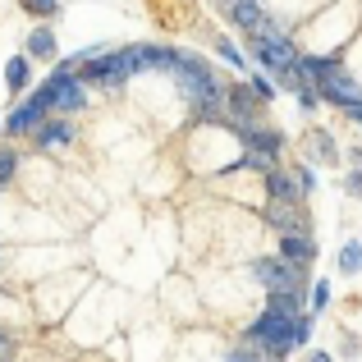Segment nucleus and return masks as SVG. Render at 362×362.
I'll return each instance as SVG.
<instances>
[{
    "label": "nucleus",
    "instance_id": "nucleus-1",
    "mask_svg": "<svg viewBox=\"0 0 362 362\" xmlns=\"http://www.w3.org/2000/svg\"><path fill=\"white\" fill-rule=\"evenodd\" d=\"M37 92H42V97H46V106H51V110H60V115H74V110H83V106H88L83 78L69 69V64H64V69H55V74H51V78H46Z\"/></svg>",
    "mask_w": 362,
    "mask_h": 362
},
{
    "label": "nucleus",
    "instance_id": "nucleus-2",
    "mask_svg": "<svg viewBox=\"0 0 362 362\" xmlns=\"http://www.w3.org/2000/svg\"><path fill=\"white\" fill-rule=\"evenodd\" d=\"M293 321L298 317H280V312H262V317L247 326V344L271 349V354H284L293 349Z\"/></svg>",
    "mask_w": 362,
    "mask_h": 362
},
{
    "label": "nucleus",
    "instance_id": "nucleus-3",
    "mask_svg": "<svg viewBox=\"0 0 362 362\" xmlns=\"http://www.w3.org/2000/svg\"><path fill=\"white\" fill-rule=\"evenodd\" d=\"M252 275L266 284V293H303V271L289 262L266 257V262H252Z\"/></svg>",
    "mask_w": 362,
    "mask_h": 362
},
{
    "label": "nucleus",
    "instance_id": "nucleus-4",
    "mask_svg": "<svg viewBox=\"0 0 362 362\" xmlns=\"http://www.w3.org/2000/svg\"><path fill=\"white\" fill-rule=\"evenodd\" d=\"M317 92L330 101V106H344L349 115H358V110H362V88H358L354 78H349V74H335V78H326Z\"/></svg>",
    "mask_w": 362,
    "mask_h": 362
},
{
    "label": "nucleus",
    "instance_id": "nucleus-5",
    "mask_svg": "<svg viewBox=\"0 0 362 362\" xmlns=\"http://www.w3.org/2000/svg\"><path fill=\"white\" fill-rule=\"evenodd\" d=\"M225 115H230V124L234 129H252L257 124V92L252 88H230L225 92Z\"/></svg>",
    "mask_w": 362,
    "mask_h": 362
},
{
    "label": "nucleus",
    "instance_id": "nucleus-6",
    "mask_svg": "<svg viewBox=\"0 0 362 362\" xmlns=\"http://www.w3.org/2000/svg\"><path fill=\"white\" fill-rule=\"evenodd\" d=\"M46 115H51L46 97H42V92H33V97H28L23 106H18L14 115L5 119V129H9V133H33V129H42V124H46Z\"/></svg>",
    "mask_w": 362,
    "mask_h": 362
},
{
    "label": "nucleus",
    "instance_id": "nucleus-7",
    "mask_svg": "<svg viewBox=\"0 0 362 362\" xmlns=\"http://www.w3.org/2000/svg\"><path fill=\"white\" fill-rule=\"evenodd\" d=\"M312 257H317V243L308 239V230H303V234H284V239H280V262H289V266H298V271H308Z\"/></svg>",
    "mask_w": 362,
    "mask_h": 362
},
{
    "label": "nucleus",
    "instance_id": "nucleus-8",
    "mask_svg": "<svg viewBox=\"0 0 362 362\" xmlns=\"http://www.w3.org/2000/svg\"><path fill=\"white\" fill-rule=\"evenodd\" d=\"M243 147H247V156H280V147H284V138L275 129H243Z\"/></svg>",
    "mask_w": 362,
    "mask_h": 362
},
{
    "label": "nucleus",
    "instance_id": "nucleus-9",
    "mask_svg": "<svg viewBox=\"0 0 362 362\" xmlns=\"http://www.w3.org/2000/svg\"><path fill=\"white\" fill-rule=\"evenodd\" d=\"M230 18L243 28V33H257V28H262L271 14L262 9V0H239V5H230Z\"/></svg>",
    "mask_w": 362,
    "mask_h": 362
},
{
    "label": "nucleus",
    "instance_id": "nucleus-10",
    "mask_svg": "<svg viewBox=\"0 0 362 362\" xmlns=\"http://www.w3.org/2000/svg\"><path fill=\"white\" fill-rule=\"evenodd\" d=\"M266 221H271L275 230H284V234H303L298 206H289V202H271V206H266Z\"/></svg>",
    "mask_w": 362,
    "mask_h": 362
},
{
    "label": "nucleus",
    "instance_id": "nucleus-11",
    "mask_svg": "<svg viewBox=\"0 0 362 362\" xmlns=\"http://www.w3.org/2000/svg\"><path fill=\"white\" fill-rule=\"evenodd\" d=\"M266 188H271L275 202H289V206L303 197V184H298L293 175H280V170H275V175H266Z\"/></svg>",
    "mask_w": 362,
    "mask_h": 362
},
{
    "label": "nucleus",
    "instance_id": "nucleus-12",
    "mask_svg": "<svg viewBox=\"0 0 362 362\" xmlns=\"http://www.w3.org/2000/svg\"><path fill=\"white\" fill-rule=\"evenodd\" d=\"M37 142H42V147H64V142H74L69 119H46L42 129H37Z\"/></svg>",
    "mask_w": 362,
    "mask_h": 362
},
{
    "label": "nucleus",
    "instance_id": "nucleus-13",
    "mask_svg": "<svg viewBox=\"0 0 362 362\" xmlns=\"http://www.w3.org/2000/svg\"><path fill=\"white\" fill-rule=\"evenodd\" d=\"M28 55H37V60H55V33H51V28H37V33L28 37Z\"/></svg>",
    "mask_w": 362,
    "mask_h": 362
},
{
    "label": "nucleus",
    "instance_id": "nucleus-14",
    "mask_svg": "<svg viewBox=\"0 0 362 362\" xmlns=\"http://www.w3.org/2000/svg\"><path fill=\"white\" fill-rule=\"evenodd\" d=\"M28 78H33V69H28V55H14V60L5 64V83H9L14 92H23Z\"/></svg>",
    "mask_w": 362,
    "mask_h": 362
},
{
    "label": "nucleus",
    "instance_id": "nucleus-15",
    "mask_svg": "<svg viewBox=\"0 0 362 362\" xmlns=\"http://www.w3.org/2000/svg\"><path fill=\"white\" fill-rule=\"evenodd\" d=\"M298 293H271V303H266V312H280V317H298Z\"/></svg>",
    "mask_w": 362,
    "mask_h": 362
},
{
    "label": "nucleus",
    "instance_id": "nucleus-16",
    "mask_svg": "<svg viewBox=\"0 0 362 362\" xmlns=\"http://www.w3.org/2000/svg\"><path fill=\"white\" fill-rule=\"evenodd\" d=\"M14 170H18V156L9 147H0V188L9 184V179H14Z\"/></svg>",
    "mask_w": 362,
    "mask_h": 362
},
{
    "label": "nucleus",
    "instance_id": "nucleus-17",
    "mask_svg": "<svg viewBox=\"0 0 362 362\" xmlns=\"http://www.w3.org/2000/svg\"><path fill=\"white\" fill-rule=\"evenodd\" d=\"M339 266H344L349 275H358V266H362V247H358V243H349V247H344V257H339Z\"/></svg>",
    "mask_w": 362,
    "mask_h": 362
},
{
    "label": "nucleus",
    "instance_id": "nucleus-18",
    "mask_svg": "<svg viewBox=\"0 0 362 362\" xmlns=\"http://www.w3.org/2000/svg\"><path fill=\"white\" fill-rule=\"evenodd\" d=\"M247 88H252V92H257V101H271V97H275V83H271V78H266V74H257V78H252V83H247Z\"/></svg>",
    "mask_w": 362,
    "mask_h": 362
},
{
    "label": "nucleus",
    "instance_id": "nucleus-19",
    "mask_svg": "<svg viewBox=\"0 0 362 362\" xmlns=\"http://www.w3.org/2000/svg\"><path fill=\"white\" fill-rule=\"evenodd\" d=\"M23 9H33V14H42V18H55V14H60V5H55V0H23Z\"/></svg>",
    "mask_w": 362,
    "mask_h": 362
},
{
    "label": "nucleus",
    "instance_id": "nucleus-20",
    "mask_svg": "<svg viewBox=\"0 0 362 362\" xmlns=\"http://www.w3.org/2000/svg\"><path fill=\"white\" fill-rule=\"evenodd\" d=\"M230 362H262V349H257V344H243V349H234V354H230Z\"/></svg>",
    "mask_w": 362,
    "mask_h": 362
},
{
    "label": "nucleus",
    "instance_id": "nucleus-21",
    "mask_svg": "<svg viewBox=\"0 0 362 362\" xmlns=\"http://www.w3.org/2000/svg\"><path fill=\"white\" fill-rule=\"evenodd\" d=\"M312 142H317V156H321V160H335V156H339V151H335V142H330V138H321V133H317Z\"/></svg>",
    "mask_w": 362,
    "mask_h": 362
},
{
    "label": "nucleus",
    "instance_id": "nucleus-22",
    "mask_svg": "<svg viewBox=\"0 0 362 362\" xmlns=\"http://www.w3.org/2000/svg\"><path fill=\"white\" fill-rule=\"evenodd\" d=\"M330 303V284H317V289H312V308H326Z\"/></svg>",
    "mask_w": 362,
    "mask_h": 362
},
{
    "label": "nucleus",
    "instance_id": "nucleus-23",
    "mask_svg": "<svg viewBox=\"0 0 362 362\" xmlns=\"http://www.w3.org/2000/svg\"><path fill=\"white\" fill-rule=\"evenodd\" d=\"M298 101H303V110H312V106H317V92H312V88H298Z\"/></svg>",
    "mask_w": 362,
    "mask_h": 362
},
{
    "label": "nucleus",
    "instance_id": "nucleus-24",
    "mask_svg": "<svg viewBox=\"0 0 362 362\" xmlns=\"http://www.w3.org/2000/svg\"><path fill=\"white\" fill-rule=\"evenodd\" d=\"M221 55H225V60H230V64H243V55H239V51H234V46H230V42H221Z\"/></svg>",
    "mask_w": 362,
    "mask_h": 362
},
{
    "label": "nucleus",
    "instance_id": "nucleus-25",
    "mask_svg": "<svg viewBox=\"0 0 362 362\" xmlns=\"http://www.w3.org/2000/svg\"><path fill=\"white\" fill-rule=\"evenodd\" d=\"M349 188H354V193H362V170H358V175H349Z\"/></svg>",
    "mask_w": 362,
    "mask_h": 362
},
{
    "label": "nucleus",
    "instance_id": "nucleus-26",
    "mask_svg": "<svg viewBox=\"0 0 362 362\" xmlns=\"http://www.w3.org/2000/svg\"><path fill=\"white\" fill-rule=\"evenodd\" d=\"M308 362H330V354H312V358H308Z\"/></svg>",
    "mask_w": 362,
    "mask_h": 362
},
{
    "label": "nucleus",
    "instance_id": "nucleus-27",
    "mask_svg": "<svg viewBox=\"0 0 362 362\" xmlns=\"http://www.w3.org/2000/svg\"><path fill=\"white\" fill-rule=\"evenodd\" d=\"M221 5H225V9H230V5H239V0H221Z\"/></svg>",
    "mask_w": 362,
    "mask_h": 362
}]
</instances>
